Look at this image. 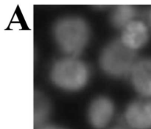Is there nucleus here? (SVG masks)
<instances>
[{
    "mask_svg": "<svg viewBox=\"0 0 151 129\" xmlns=\"http://www.w3.org/2000/svg\"><path fill=\"white\" fill-rule=\"evenodd\" d=\"M52 34L59 50L66 56L78 57L88 46L91 29L83 18L69 16L56 21Z\"/></svg>",
    "mask_w": 151,
    "mask_h": 129,
    "instance_id": "1",
    "label": "nucleus"
},
{
    "mask_svg": "<svg viewBox=\"0 0 151 129\" xmlns=\"http://www.w3.org/2000/svg\"><path fill=\"white\" fill-rule=\"evenodd\" d=\"M89 78L88 65L78 57L66 56L58 59L54 62L50 72V81L54 86L69 92L83 89L88 84Z\"/></svg>",
    "mask_w": 151,
    "mask_h": 129,
    "instance_id": "2",
    "label": "nucleus"
},
{
    "mask_svg": "<svg viewBox=\"0 0 151 129\" xmlns=\"http://www.w3.org/2000/svg\"><path fill=\"white\" fill-rule=\"evenodd\" d=\"M137 60L136 52L127 47L118 38L109 41L102 49L99 65L108 76L121 78L130 75Z\"/></svg>",
    "mask_w": 151,
    "mask_h": 129,
    "instance_id": "3",
    "label": "nucleus"
},
{
    "mask_svg": "<svg viewBox=\"0 0 151 129\" xmlns=\"http://www.w3.org/2000/svg\"><path fill=\"white\" fill-rule=\"evenodd\" d=\"M115 112L112 100L106 96H98L90 103L87 112L88 122L94 129H105L111 122Z\"/></svg>",
    "mask_w": 151,
    "mask_h": 129,
    "instance_id": "4",
    "label": "nucleus"
},
{
    "mask_svg": "<svg viewBox=\"0 0 151 129\" xmlns=\"http://www.w3.org/2000/svg\"><path fill=\"white\" fill-rule=\"evenodd\" d=\"M124 118L131 129H151V99L131 102L125 109Z\"/></svg>",
    "mask_w": 151,
    "mask_h": 129,
    "instance_id": "5",
    "label": "nucleus"
},
{
    "mask_svg": "<svg viewBox=\"0 0 151 129\" xmlns=\"http://www.w3.org/2000/svg\"><path fill=\"white\" fill-rule=\"evenodd\" d=\"M131 84L142 98L151 99V58L138 59L131 74Z\"/></svg>",
    "mask_w": 151,
    "mask_h": 129,
    "instance_id": "6",
    "label": "nucleus"
},
{
    "mask_svg": "<svg viewBox=\"0 0 151 129\" xmlns=\"http://www.w3.org/2000/svg\"><path fill=\"white\" fill-rule=\"evenodd\" d=\"M119 38L127 47L137 52L148 42V27L142 21L135 19L121 30Z\"/></svg>",
    "mask_w": 151,
    "mask_h": 129,
    "instance_id": "7",
    "label": "nucleus"
},
{
    "mask_svg": "<svg viewBox=\"0 0 151 129\" xmlns=\"http://www.w3.org/2000/svg\"><path fill=\"white\" fill-rule=\"evenodd\" d=\"M137 10L132 5L122 4L114 7L109 16V22L113 27L122 30L135 20Z\"/></svg>",
    "mask_w": 151,
    "mask_h": 129,
    "instance_id": "8",
    "label": "nucleus"
},
{
    "mask_svg": "<svg viewBox=\"0 0 151 129\" xmlns=\"http://www.w3.org/2000/svg\"><path fill=\"white\" fill-rule=\"evenodd\" d=\"M51 113L50 100L42 93L35 92L34 94V125L39 128L47 124Z\"/></svg>",
    "mask_w": 151,
    "mask_h": 129,
    "instance_id": "9",
    "label": "nucleus"
},
{
    "mask_svg": "<svg viewBox=\"0 0 151 129\" xmlns=\"http://www.w3.org/2000/svg\"><path fill=\"white\" fill-rule=\"evenodd\" d=\"M36 129H67L65 127L60 126L58 125H52V124H46V125H42V126L37 128Z\"/></svg>",
    "mask_w": 151,
    "mask_h": 129,
    "instance_id": "10",
    "label": "nucleus"
},
{
    "mask_svg": "<svg viewBox=\"0 0 151 129\" xmlns=\"http://www.w3.org/2000/svg\"><path fill=\"white\" fill-rule=\"evenodd\" d=\"M109 129H131L129 126H128L127 125H115V126L111 127Z\"/></svg>",
    "mask_w": 151,
    "mask_h": 129,
    "instance_id": "11",
    "label": "nucleus"
},
{
    "mask_svg": "<svg viewBox=\"0 0 151 129\" xmlns=\"http://www.w3.org/2000/svg\"><path fill=\"white\" fill-rule=\"evenodd\" d=\"M148 22H149V25H150V27L151 28V10H150L148 14Z\"/></svg>",
    "mask_w": 151,
    "mask_h": 129,
    "instance_id": "12",
    "label": "nucleus"
}]
</instances>
